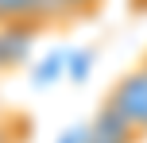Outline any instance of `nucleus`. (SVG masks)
<instances>
[{"label":"nucleus","instance_id":"1","mask_svg":"<svg viewBox=\"0 0 147 143\" xmlns=\"http://www.w3.org/2000/svg\"><path fill=\"white\" fill-rule=\"evenodd\" d=\"M101 112H109L112 120H120L132 136H147V58L136 62L124 77L109 89Z\"/></svg>","mask_w":147,"mask_h":143},{"label":"nucleus","instance_id":"3","mask_svg":"<svg viewBox=\"0 0 147 143\" xmlns=\"http://www.w3.org/2000/svg\"><path fill=\"white\" fill-rule=\"evenodd\" d=\"M81 143H140V136L124 128L120 120H112L109 112H97V120L89 128H81Z\"/></svg>","mask_w":147,"mask_h":143},{"label":"nucleus","instance_id":"6","mask_svg":"<svg viewBox=\"0 0 147 143\" xmlns=\"http://www.w3.org/2000/svg\"><path fill=\"white\" fill-rule=\"evenodd\" d=\"M0 143H16V136L8 132V124H4V120H0Z\"/></svg>","mask_w":147,"mask_h":143},{"label":"nucleus","instance_id":"2","mask_svg":"<svg viewBox=\"0 0 147 143\" xmlns=\"http://www.w3.org/2000/svg\"><path fill=\"white\" fill-rule=\"evenodd\" d=\"M51 23H66L54 0H0V27H20L35 35Z\"/></svg>","mask_w":147,"mask_h":143},{"label":"nucleus","instance_id":"5","mask_svg":"<svg viewBox=\"0 0 147 143\" xmlns=\"http://www.w3.org/2000/svg\"><path fill=\"white\" fill-rule=\"evenodd\" d=\"M54 4H58L62 19H66V23H74V19H81V15L101 12V4H105V0H54Z\"/></svg>","mask_w":147,"mask_h":143},{"label":"nucleus","instance_id":"4","mask_svg":"<svg viewBox=\"0 0 147 143\" xmlns=\"http://www.w3.org/2000/svg\"><path fill=\"white\" fill-rule=\"evenodd\" d=\"M27 46H31V31L20 27H0V74L16 70L23 58H27Z\"/></svg>","mask_w":147,"mask_h":143}]
</instances>
